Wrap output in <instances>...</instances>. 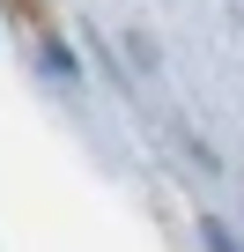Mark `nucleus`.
Instances as JSON below:
<instances>
[{"mask_svg": "<svg viewBox=\"0 0 244 252\" xmlns=\"http://www.w3.org/2000/svg\"><path fill=\"white\" fill-rule=\"evenodd\" d=\"M207 245H215V252H237V245H229V237H222V230H215V222H207Z\"/></svg>", "mask_w": 244, "mask_h": 252, "instance_id": "f257e3e1", "label": "nucleus"}]
</instances>
